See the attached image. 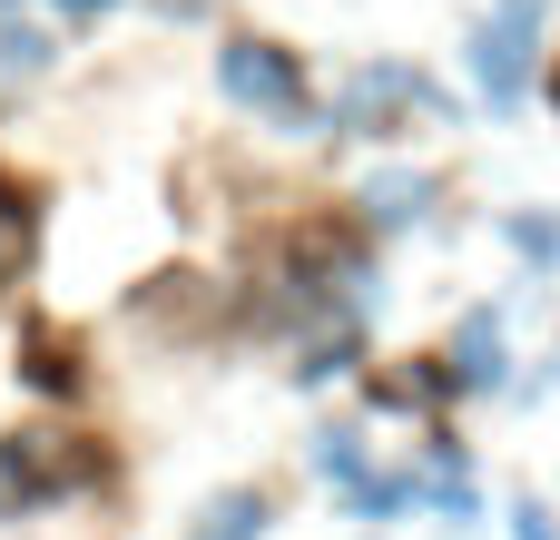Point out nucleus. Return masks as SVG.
I'll return each mask as SVG.
<instances>
[{
	"label": "nucleus",
	"instance_id": "12",
	"mask_svg": "<svg viewBox=\"0 0 560 540\" xmlns=\"http://www.w3.org/2000/svg\"><path fill=\"white\" fill-rule=\"evenodd\" d=\"M69 10H108V0H69Z\"/></svg>",
	"mask_w": 560,
	"mask_h": 540
},
{
	"label": "nucleus",
	"instance_id": "6",
	"mask_svg": "<svg viewBox=\"0 0 560 540\" xmlns=\"http://www.w3.org/2000/svg\"><path fill=\"white\" fill-rule=\"evenodd\" d=\"M423 207H433L423 177H374V187H364V216H374V226H413Z\"/></svg>",
	"mask_w": 560,
	"mask_h": 540
},
{
	"label": "nucleus",
	"instance_id": "11",
	"mask_svg": "<svg viewBox=\"0 0 560 540\" xmlns=\"http://www.w3.org/2000/svg\"><path fill=\"white\" fill-rule=\"evenodd\" d=\"M512 540H560L551 502H512Z\"/></svg>",
	"mask_w": 560,
	"mask_h": 540
},
{
	"label": "nucleus",
	"instance_id": "8",
	"mask_svg": "<svg viewBox=\"0 0 560 540\" xmlns=\"http://www.w3.org/2000/svg\"><path fill=\"white\" fill-rule=\"evenodd\" d=\"M20 256H30V207H20V197L0 187V285L20 275Z\"/></svg>",
	"mask_w": 560,
	"mask_h": 540
},
{
	"label": "nucleus",
	"instance_id": "4",
	"mask_svg": "<svg viewBox=\"0 0 560 540\" xmlns=\"http://www.w3.org/2000/svg\"><path fill=\"white\" fill-rule=\"evenodd\" d=\"M443 364H453V374H443L453 394H492V384H502V325H492V315H472V325L453 334V354H443Z\"/></svg>",
	"mask_w": 560,
	"mask_h": 540
},
{
	"label": "nucleus",
	"instance_id": "2",
	"mask_svg": "<svg viewBox=\"0 0 560 540\" xmlns=\"http://www.w3.org/2000/svg\"><path fill=\"white\" fill-rule=\"evenodd\" d=\"M541 20H551V0H502V10L472 30V79H482V98H492V108H522V98H532Z\"/></svg>",
	"mask_w": 560,
	"mask_h": 540
},
{
	"label": "nucleus",
	"instance_id": "1",
	"mask_svg": "<svg viewBox=\"0 0 560 540\" xmlns=\"http://www.w3.org/2000/svg\"><path fill=\"white\" fill-rule=\"evenodd\" d=\"M89 482H98V453L69 443V433H10L0 443V512L59 502V492H89Z\"/></svg>",
	"mask_w": 560,
	"mask_h": 540
},
{
	"label": "nucleus",
	"instance_id": "3",
	"mask_svg": "<svg viewBox=\"0 0 560 540\" xmlns=\"http://www.w3.org/2000/svg\"><path fill=\"white\" fill-rule=\"evenodd\" d=\"M217 79H226V98H236V108H266L276 128H305V118H315L305 69H295L285 49H266V39H226V49H217Z\"/></svg>",
	"mask_w": 560,
	"mask_h": 540
},
{
	"label": "nucleus",
	"instance_id": "10",
	"mask_svg": "<svg viewBox=\"0 0 560 540\" xmlns=\"http://www.w3.org/2000/svg\"><path fill=\"white\" fill-rule=\"evenodd\" d=\"M512 246H522V256H560V226L551 216H512Z\"/></svg>",
	"mask_w": 560,
	"mask_h": 540
},
{
	"label": "nucleus",
	"instance_id": "9",
	"mask_svg": "<svg viewBox=\"0 0 560 540\" xmlns=\"http://www.w3.org/2000/svg\"><path fill=\"white\" fill-rule=\"evenodd\" d=\"M0 69H49V39L10 20V30H0Z\"/></svg>",
	"mask_w": 560,
	"mask_h": 540
},
{
	"label": "nucleus",
	"instance_id": "5",
	"mask_svg": "<svg viewBox=\"0 0 560 540\" xmlns=\"http://www.w3.org/2000/svg\"><path fill=\"white\" fill-rule=\"evenodd\" d=\"M256 531H266V492H217L187 540H256Z\"/></svg>",
	"mask_w": 560,
	"mask_h": 540
},
{
	"label": "nucleus",
	"instance_id": "7",
	"mask_svg": "<svg viewBox=\"0 0 560 540\" xmlns=\"http://www.w3.org/2000/svg\"><path fill=\"white\" fill-rule=\"evenodd\" d=\"M315 472L354 492V482H364V433H325V443H315Z\"/></svg>",
	"mask_w": 560,
	"mask_h": 540
}]
</instances>
